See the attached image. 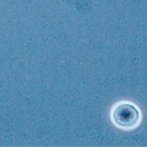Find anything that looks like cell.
<instances>
[{"mask_svg":"<svg viewBox=\"0 0 147 147\" xmlns=\"http://www.w3.org/2000/svg\"><path fill=\"white\" fill-rule=\"evenodd\" d=\"M113 120L117 126L130 128L139 123L140 112L133 104L123 103L116 106L113 112Z\"/></svg>","mask_w":147,"mask_h":147,"instance_id":"cell-1","label":"cell"}]
</instances>
